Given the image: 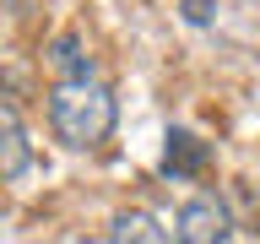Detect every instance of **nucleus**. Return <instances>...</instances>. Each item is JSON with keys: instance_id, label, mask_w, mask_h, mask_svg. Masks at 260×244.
Returning a JSON list of instances; mask_svg holds the SVG:
<instances>
[{"instance_id": "f257e3e1", "label": "nucleus", "mask_w": 260, "mask_h": 244, "mask_svg": "<svg viewBox=\"0 0 260 244\" xmlns=\"http://www.w3.org/2000/svg\"><path fill=\"white\" fill-rule=\"evenodd\" d=\"M49 125H54V136H60L65 146H98V141H109V130H114V98L103 81L92 76H71L60 81L54 93H49Z\"/></svg>"}, {"instance_id": "f03ea898", "label": "nucleus", "mask_w": 260, "mask_h": 244, "mask_svg": "<svg viewBox=\"0 0 260 244\" xmlns=\"http://www.w3.org/2000/svg\"><path fill=\"white\" fill-rule=\"evenodd\" d=\"M174 244H228V211L217 206V201H206V195L184 201Z\"/></svg>"}, {"instance_id": "7ed1b4c3", "label": "nucleus", "mask_w": 260, "mask_h": 244, "mask_svg": "<svg viewBox=\"0 0 260 244\" xmlns=\"http://www.w3.org/2000/svg\"><path fill=\"white\" fill-rule=\"evenodd\" d=\"M27 163H32L27 130H22V119H16L11 103H0V179H16Z\"/></svg>"}, {"instance_id": "20e7f679", "label": "nucleus", "mask_w": 260, "mask_h": 244, "mask_svg": "<svg viewBox=\"0 0 260 244\" xmlns=\"http://www.w3.org/2000/svg\"><path fill=\"white\" fill-rule=\"evenodd\" d=\"M109 244H174V239L152 211H119L109 228Z\"/></svg>"}, {"instance_id": "39448f33", "label": "nucleus", "mask_w": 260, "mask_h": 244, "mask_svg": "<svg viewBox=\"0 0 260 244\" xmlns=\"http://www.w3.org/2000/svg\"><path fill=\"white\" fill-rule=\"evenodd\" d=\"M162 168H168V174H201V168H206V141H195L190 130H174Z\"/></svg>"}, {"instance_id": "423d86ee", "label": "nucleus", "mask_w": 260, "mask_h": 244, "mask_svg": "<svg viewBox=\"0 0 260 244\" xmlns=\"http://www.w3.org/2000/svg\"><path fill=\"white\" fill-rule=\"evenodd\" d=\"M54 65L65 71V81H71V76H87V60H81V38H76V33L54 38Z\"/></svg>"}]
</instances>
